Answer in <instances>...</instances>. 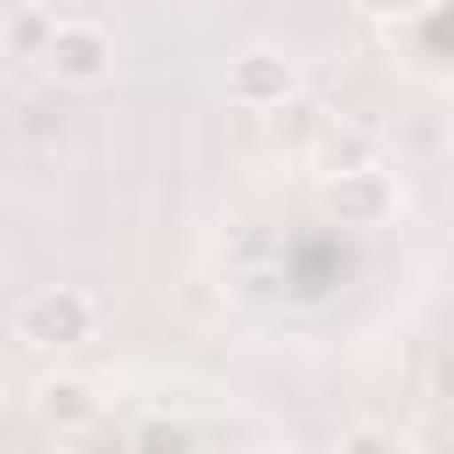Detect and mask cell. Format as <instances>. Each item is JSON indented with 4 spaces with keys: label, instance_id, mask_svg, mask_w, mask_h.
Returning <instances> with one entry per match:
<instances>
[{
    "label": "cell",
    "instance_id": "1",
    "mask_svg": "<svg viewBox=\"0 0 454 454\" xmlns=\"http://www.w3.org/2000/svg\"><path fill=\"white\" fill-rule=\"evenodd\" d=\"M14 333H21L28 348H43V355H64V348H78V340L99 333V298H92L85 284H50V291L21 298Z\"/></svg>",
    "mask_w": 454,
    "mask_h": 454
},
{
    "label": "cell",
    "instance_id": "2",
    "mask_svg": "<svg viewBox=\"0 0 454 454\" xmlns=\"http://www.w3.org/2000/svg\"><path fill=\"white\" fill-rule=\"evenodd\" d=\"M43 71L57 85H71V92H99L114 78V28L106 21H85V14L57 21L50 43H43Z\"/></svg>",
    "mask_w": 454,
    "mask_h": 454
},
{
    "label": "cell",
    "instance_id": "3",
    "mask_svg": "<svg viewBox=\"0 0 454 454\" xmlns=\"http://www.w3.org/2000/svg\"><path fill=\"white\" fill-rule=\"evenodd\" d=\"M319 206H326L340 227H383V220H397L404 184H397L383 163H355V170H326Z\"/></svg>",
    "mask_w": 454,
    "mask_h": 454
},
{
    "label": "cell",
    "instance_id": "4",
    "mask_svg": "<svg viewBox=\"0 0 454 454\" xmlns=\"http://www.w3.org/2000/svg\"><path fill=\"white\" fill-rule=\"evenodd\" d=\"M291 92H298V64L284 50H241V57H227V99L241 114H270Z\"/></svg>",
    "mask_w": 454,
    "mask_h": 454
},
{
    "label": "cell",
    "instance_id": "5",
    "mask_svg": "<svg viewBox=\"0 0 454 454\" xmlns=\"http://www.w3.org/2000/svg\"><path fill=\"white\" fill-rule=\"evenodd\" d=\"M35 411H43V426L78 433V426L99 419V383H85V376H50V383L35 390Z\"/></svg>",
    "mask_w": 454,
    "mask_h": 454
},
{
    "label": "cell",
    "instance_id": "6",
    "mask_svg": "<svg viewBox=\"0 0 454 454\" xmlns=\"http://www.w3.org/2000/svg\"><path fill=\"white\" fill-rule=\"evenodd\" d=\"M270 121H277V142H284L291 156H312V149L326 142V128H333V106L312 99V92H291L284 106H270Z\"/></svg>",
    "mask_w": 454,
    "mask_h": 454
},
{
    "label": "cell",
    "instance_id": "7",
    "mask_svg": "<svg viewBox=\"0 0 454 454\" xmlns=\"http://www.w3.org/2000/svg\"><path fill=\"white\" fill-rule=\"evenodd\" d=\"M369 149H376V142H369L362 128H326V142H319L312 156H319L326 170H355V163H369Z\"/></svg>",
    "mask_w": 454,
    "mask_h": 454
},
{
    "label": "cell",
    "instance_id": "8",
    "mask_svg": "<svg viewBox=\"0 0 454 454\" xmlns=\"http://www.w3.org/2000/svg\"><path fill=\"white\" fill-rule=\"evenodd\" d=\"M333 454H404V440H397L390 426H348V433L333 440Z\"/></svg>",
    "mask_w": 454,
    "mask_h": 454
},
{
    "label": "cell",
    "instance_id": "9",
    "mask_svg": "<svg viewBox=\"0 0 454 454\" xmlns=\"http://www.w3.org/2000/svg\"><path fill=\"white\" fill-rule=\"evenodd\" d=\"M21 7H28V14L14 21V50H28V57H43V43H50V28H57V21L43 14V0H21Z\"/></svg>",
    "mask_w": 454,
    "mask_h": 454
},
{
    "label": "cell",
    "instance_id": "10",
    "mask_svg": "<svg viewBox=\"0 0 454 454\" xmlns=\"http://www.w3.org/2000/svg\"><path fill=\"white\" fill-rule=\"evenodd\" d=\"M447 135H440V121H397V149H411V156H433Z\"/></svg>",
    "mask_w": 454,
    "mask_h": 454
},
{
    "label": "cell",
    "instance_id": "11",
    "mask_svg": "<svg viewBox=\"0 0 454 454\" xmlns=\"http://www.w3.org/2000/svg\"><path fill=\"white\" fill-rule=\"evenodd\" d=\"M362 14H376V21H411V14H426L433 0H355Z\"/></svg>",
    "mask_w": 454,
    "mask_h": 454
},
{
    "label": "cell",
    "instance_id": "12",
    "mask_svg": "<svg viewBox=\"0 0 454 454\" xmlns=\"http://www.w3.org/2000/svg\"><path fill=\"white\" fill-rule=\"evenodd\" d=\"M426 447H433V454H454V404H440V411H433V426H426Z\"/></svg>",
    "mask_w": 454,
    "mask_h": 454
},
{
    "label": "cell",
    "instance_id": "13",
    "mask_svg": "<svg viewBox=\"0 0 454 454\" xmlns=\"http://www.w3.org/2000/svg\"><path fill=\"white\" fill-rule=\"evenodd\" d=\"M255 454H291V447H255Z\"/></svg>",
    "mask_w": 454,
    "mask_h": 454
},
{
    "label": "cell",
    "instance_id": "14",
    "mask_svg": "<svg viewBox=\"0 0 454 454\" xmlns=\"http://www.w3.org/2000/svg\"><path fill=\"white\" fill-rule=\"evenodd\" d=\"M447 92H454V64H447Z\"/></svg>",
    "mask_w": 454,
    "mask_h": 454
}]
</instances>
